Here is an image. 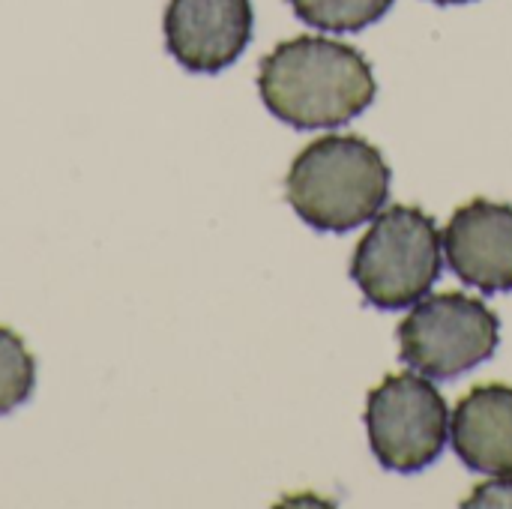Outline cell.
Here are the masks:
<instances>
[{"label": "cell", "instance_id": "cell-11", "mask_svg": "<svg viewBox=\"0 0 512 509\" xmlns=\"http://www.w3.org/2000/svg\"><path fill=\"white\" fill-rule=\"evenodd\" d=\"M465 507L512 509V477H492L489 483L477 486V489H474V495L465 501Z\"/></svg>", "mask_w": 512, "mask_h": 509}, {"label": "cell", "instance_id": "cell-12", "mask_svg": "<svg viewBox=\"0 0 512 509\" xmlns=\"http://www.w3.org/2000/svg\"><path fill=\"white\" fill-rule=\"evenodd\" d=\"M435 3H468V0H435Z\"/></svg>", "mask_w": 512, "mask_h": 509}, {"label": "cell", "instance_id": "cell-2", "mask_svg": "<svg viewBox=\"0 0 512 509\" xmlns=\"http://www.w3.org/2000/svg\"><path fill=\"white\" fill-rule=\"evenodd\" d=\"M390 168L375 144L357 135L315 138L291 165L285 192L294 213L330 234H345L381 213Z\"/></svg>", "mask_w": 512, "mask_h": 509}, {"label": "cell", "instance_id": "cell-8", "mask_svg": "<svg viewBox=\"0 0 512 509\" xmlns=\"http://www.w3.org/2000/svg\"><path fill=\"white\" fill-rule=\"evenodd\" d=\"M456 456L477 474L512 477V387L480 384L450 417Z\"/></svg>", "mask_w": 512, "mask_h": 509}, {"label": "cell", "instance_id": "cell-4", "mask_svg": "<svg viewBox=\"0 0 512 509\" xmlns=\"http://www.w3.org/2000/svg\"><path fill=\"white\" fill-rule=\"evenodd\" d=\"M501 342L498 315L477 297L426 294L399 324V357L426 378H459L486 363Z\"/></svg>", "mask_w": 512, "mask_h": 509}, {"label": "cell", "instance_id": "cell-9", "mask_svg": "<svg viewBox=\"0 0 512 509\" xmlns=\"http://www.w3.org/2000/svg\"><path fill=\"white\" fill-rule=\"evenodd\" d=\"M300 21L330 30V33H357L378 18H384L393 0H288Z\"/></svg>", "mask_w": 512, "mask_h": 509}, {"label": "cell", "instance_id": "cell-7", "mask_svg": "<svg viewBox=\"0 0 512 509\" xmlns=\"http://www.w3.org/2000/svg\"><path fill=\"white\" fill-rule=\"evenodd\" d=\"M444 255L465 285L486 294L512 291V207L477 198L444 228Z\"/></svg>", "mask_w": 512, "mask_h": 509}, {"label": "cell", "instance_id": "cell-5", "mask_svg": "<svg viewBox=\"0 0 512 509\" xmlns=\"http://www.w3.org/2000/svg\"><path fill=\"white\" fill-rule=\"evenodd\" d=\"M366 432L375 459L396 474L429 468L450 435V411L420 372L387 375L366 399Z\"/></svg>", "mask_w": 512, "mask_h": 509}, {"label": "cell", "instance_id": "cell-6", "mask_svg": "<svg viewBox=\"0 0 512 509\" xmlns=\"http://www.w3.org/2000/svg\"><path fill=\"white\" fill-rule=\"evenodd\" d=\"M252 39V0H171L165 45L189 72L231 66Z\"/></svg>", "mask_w": 512, "mask_h": 509}, {"label": "cell", "instance_id": "cell-1", "mask_svg": "<svg viewBox=\"0 0 512 509\" xmlns=\"http://www.w3.org/2000/svg\"><path fill=\"white\" fill-rule=\"evenodd\" d=\"M258 90L273 117L294 129H333L363 114L375 99L369 60L339 39L297 36L279 42L258 72Z\"/></svg>", "mask_w": 512, "mask_h": 509}, {"label": "cell", "instance_id": "cell-10", "mask_svg": "<svg viewBox=\"0 0 512 509\" xmlns=\"http://www.w3.org/2000/svg\"><path fill=\"white\" fill-rule=\"evenodd\" d=\"M36 384V360L18 333L0 327V414L24 405Z\"/></svg>", "mask_w": 512, "mask_h": 509}, {"label": "cell", "instance_id": "cell-3", "mask_svg": "<svg viewBox=\"0 0 512 509\" xmlns=\"http://www.w3.org/2000/svg\"><path fill=\"white\" fill-rule=\"evenodd\" d=\"M441 276V231L420 207L381 210L354 249L351 279L378 309L420 303Z\"/></svg>", "mask_w": 512, "mask_h": 509}]
</instances>
